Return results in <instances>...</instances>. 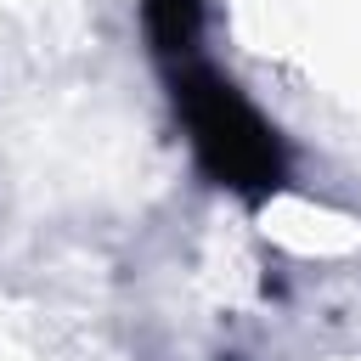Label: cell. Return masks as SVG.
I'll use <instances>...</instances> for the list:
<instances>
[{"mask_svg": "<svg viewBox=\"0 0 361 361\" xmlns=\"http://www.w3.org/2000/svg\"><path fill=\"white\" fill-rule=\"evenodd\" d=\"M180 85H186L180 102H186L197 152L214 164V175L231 186H271L276 180V147H271L265 124L231 96V85H220L214 73H186Z\"/></svg>", "mask_w": 361, "mask_h": 361, "instance_id": "6da1fadb", "label": "cell"}]
</instances>
